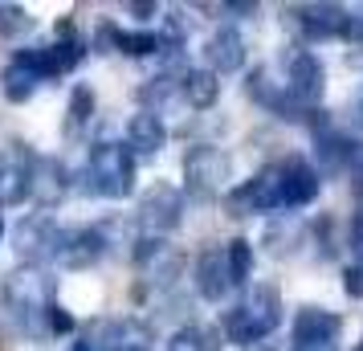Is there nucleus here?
Instances as JSON below:
<instances>
[{"mask_svg": "<svg viewBox=\"0 0 363 351\" xmlns=\"http://www.w3.org/2000/svg\"><path fill=\"white\" fill-rule=\"evenodd\" d=\"M286 62H290V82H286V90H290L298 102H306L311 111H318V102L327 94V69H323V62H318L311 50L290 53Z\"/></svg>", "mask_w": 363, "mask_h": 351, "instance_id": "9b49d317", "label": "nucleus"}, {"mask_svg": "<svg viewBox=\"0 0 363 351\" xmlns=\"http://www.w3.org/2000/svg\"><path fill=\"white\" fill-rule=\"evenodd\" d=\"M118 25H111V21H102L99 29H94V53H115L118 50Z\"/></svg>", "mask_w": 363, "mask_h": 351, "instance_id": "bb28decb", "label": "nucleus"}, {"mask_svg": "<svg viewBox=\"0 0 363 351\" xmlns=\"http://www.w3.org/2000/svg\"><path fill=\"white\" fill-rule=\"evenodd\" d=\"M127 13H131V17H139V21H147V17H155L160 9H155V4H127Z\"/></svg>", "mask_w": 363, "mask_h": 351, "instance_id": "2f4dec72", "label": "nucleus"}, {"mask_svg": "<svg viewBox=\"0 0 363 351\" xmlns=\"http://www.w3.org/2000/svg\"><path fill=\"white\" fill-rule=\"evenodd\" d=\"M343 290H347V299H363V266L359 262L343 269Z\"/></svg>", "mask_w": 363, "mask_h": 351, "instance_id": "cd10ccee", "label": "nucleus"}, {"mask_svg": "<svg viewBox=\"0 0 363 351\" xmlns=\"http://www.w3.org/2000/svg\"><path fill=\"white\" fill-rule=\"evenodd\" d=\"M253 351H278V347H253Z\"/></svg>", "mask_w": 363, "mask_h": 351, "instance_id": "e433bc0d", "label": "nucleus"}, {"mask_svg": "<svg viewBox=\"0 0 363 351\" xmlns=\"http://www.w3.org/2000/svg\"><path fill=\"white\" fill-rule=\"evenodd\" d=\"M41 82H45V78H41L33 66L17 62V57L0 69V94H4V102H13V106H25V102L37 94V86Z\"/></svg>", "mask_w": 363, "mask_h": 351, "instance_id": "f3484780", "label": "nucleus"}, {"mask_svg": "<svg viewBox=\"0 0 363 351\" xmlns=\"http://www.w3.org/2000/svg\"><path fill=\"white\" fill-rule=\"evenodd\" d=\"M69 351H99V347H94V343H90V339H86V335H82V339H78V343H74V347H69Z\"/></svg>", "mask_w": 363, "mask_h": 351, "instance_id": "72a5a7b5", "label": "nucleus"}, {"mask_svg": "<svg viewBox=\"0 0 363 351\" xmlns=\"http://www.w3.org/2000/svg\"><path fill=\"white\" fill-rule=\"evenodd\" d=\"M135 221L147 237H164L172 233L184 221V192L167 180H155V184L139 196V208H135Z\"/></svg>", "mask_w": 363, "mask_h": 351, "instance_id": "423d86ee", "label": "nucleus"}, {"mask_svg": "<svg viewBox=\"0 0 363 351\" xmlns=\"http://www.w3.org/2000/svg\"><path fill=\"white\" fill-rule=\"evenodd\" d=\"M33 13L25 9V4H0V37H9V41H17V37L33 33Z\"/></svg>", "mask_w": 363, "mask_h": 351, "instance_id": "5701e85b", "label": "nucleus"}, {"mask_svg": "<svg viewBox=\"0 0 363 351\" xmlns=\"http://www.w3.org/2000/svg\"><path fill=\"white\" fill-rule=\"evenodd\" d=\"M281 201V167L269 164L262 172H253L245 184L229 188V196H225V208H229V217H253V213H274Z\"/></svg>", "mask_w": 363, "mask_h": 351, "instance_id": "39448f33", "label": "nucleus"}, {"mask_svg": "<svg viewBox=\"0 0 363 351\" xmlns=\"http://www.w3.org/2000/svg\"><path fill=\"white\" fill-rule=\"evenodd\" d=\"M278 167H281V201L290 204V208H306V204L318 196L323 176L311 167L306 155H286Z\"/></svg>", "mask_w": 363, "mask_h": 351, "instance_id": "ddd939ff", "label": "nucleus"}, {"mask_svg": "<svg viewBox=\"0 0 363 351\" xmlns=\"http://www.w3.org/2000/svg\"><path fill=\"white\" fill-rule=\"evenodd\" d=\"M298 241H302V229H298L294 221H274L265 229V253L269 257H290V253H298Z\"/></svg>", "mask_w": 363, "mask_h": 351, "instance_id": "412c9836", "label": "nucleus"}, {"mask_svg": "<svg viewBox=\"0 0 363 351\" xmlns=\"http://www.w3.org/2000/svg\"><path fill=\"white\" fill-rule=\"evenodd\" d=\"M4 302L29 335H50L45 331V311L53 306V282L37 266H21L4 278Z\"/></svg>", "mask_w": 363, "mask_h": 351, "instance_id": "7ed1b4c3", "label": "nucleus"}, {"mask_svg": "<svg viewBox=\"0 0 363 351\" xmlns=\"http://www.w3.org/2000/svg\"><path fill=\"white\" fill-rule=\"evenodd\" d=\"M180 94L192 111H213L216 99H220V78H216L213 69H184Z\"/></svg>", "mask_w": 363, "mask_h": 351, "instance_id": "a211bd4d", "label": "nucleus"}, {"mask_svg": "<svg viewBox=\"0 0 363 351\" xmlns=\"http://www.w3.org/2000/svg\"><path fill=\"white\" fill-rule=\"evenodd\" d=\"M37 164L41 160H33L29 151L0 160V208H13L37 196Z\"/></svg>", "mask_w": 363, "mask_h": 351, "instance_id": "9d476101", "label": "nucleus"}, {"mask_svg": "<svg viewBox=\"0 0 363 351\" xmlns=\"http://www.w3.org/2000/svg\"><path fill=\"white\" fill-rule=\"evenodd\" d=\"M45 331L50 335H69L74 331V315H69L62 302H53L50 311H45Z\"/></svg>", "mask_w": 363, "mask_h": 351, "instance_id": "a878e982", "label": "nucleus"}, {"mask_svg": "<svg viewBox=\"0 0 363 351\" xmlns=\"http://www.w3.org/2000/svg\"><path fill=\"white\" fill-rule=\"evenodd\" d=\"M204 57H208V69L216 78L220 74H237L245 66V37L237 33L233 25H220L208 41H204Z\"/></svg>", "mask_w": 363, "mask_h": 351, "instance_id": "dca6fc26", "label": "nucleus"}, {"mask_svg": "<svg viewBox=\"0 0 363 351\" xmlns=\"http://www.w3.org/2000/svg\"><path fill=\"white\" fill-rule=\"evenodd\" d=\"M290 17L311 41L347 37V29H351V17H347L343 4H302V9H290Z\"/></svg>", "mask_w": 363, "mask_h": 351, "instance_id": "f8f14e48", "label": "nucleus"}, {"mask_svg": "<svg viewBox=\"0 0 363 351\" xmlns=\"http://www.w3.org/2000/svg\"><path fill=\"white\" fill-rule=\"evenodd\" d=\"M160 33H151V29H135V33H118V53H127V57H151V53H160Z\"/></svg>", "mask_w": 363, "mask_h": 351, "instance_id": "393cba45", "label": "nucleus"}, {"mask_svg": "<svg viewBox=\"0 0 363 351\" xmlns=\"http://www.w3.org/2000/svg\"><path fill=\"white\" fill-rule=\"evenodd\" d=\"M192 282H196V294L204 302H220L233 290V269H229V250L225 245H208L200 250L196 269H192Z\"/></svg>", "mask_w": 363, "mask_h": 351, "instance_id": "1a4fd4ad", "label": "nucleus"}, {"mask_svg": "<svg viewBox=\"0 0 363 351\" xmlns=\"http://www.w3.org/2000/svg\"><path fill=\"white\" fill-rule=\"evenodd\" d=\"M229 269H233V286H245L249 274H253V245H249L245 237H233L229 245Z\"/></svg>", "mask_w": 363, "mask_h": 351, "instance_id": "b1692460", "label": "nucleus"}, {"mask_svg": "<svg viewBox=\"0 0 363 351\" xmlns=\"http://www.w3.org/2000/svg\"><path fill=\"white\" fill-rule=\"evenodd\" d=\"M290 351H339L335 343H306V347H290Z\"/></svg>", "mask_w": 363, "mask_h": 351, "instance_id": "473e14b6", "label": "nucleus"}, {"mask_svg": "<svg viewBox=\"0 0 363 351\" xmlns=\"http://www.w3.org/2000/svg\"><path fill=\"white\" fill-rule=\"evenodd\" d=\"M94 118V90L86 82H78L74 90H69V106H66V131L69 135H78Z\"/></svg>", "mask_w": 363, "mask_h": 351, "instance_id": "4be33fe9", "label": "nucleus"}, {"mask_svg": "<svg viewBox=\"0 0 363 351\" xmlns=\"http://www.w3.org/2000/svg\"><path fill=\"white\" fill-rule=\"evenodd\" d=\"M343 115H347V127L363 135V90H359V94H355L351 102H347V111H343Z\"/></svg>", "mask_w": 363, "mask_h": 351, "instance_id": "c85d7f7f", "label": "nucleus"}, {"mask_svg": "<svg viewBox=\"0 0 363 351\" xmlns=\"http://www.w3.org/2000/svg\"><path fill=\"white\" fill-rule=\"evenodd\" d=\"M229 180H233V160L225 147L192 143L184 151V188H188V196H196V201L229 196Z\"/></svg>", "mask_w": 363, "mask_h": 351, "instance_id": "20e7f679", "label": "nucleus"}, {"mask_svg": "<svg viewBox=\"0 0 363 351\" xmlns=\"http://www.w3.org/2000/svg\"><path fill=\"white\" fill-rule=\"evenodd\" d=\"M86 192L106 201H127L135 192V155L123 143H94L86 155Z\"/></svg>", "mask_w": 363, "mask_h": 351, "instance_id": "f03ea898", "label": "nucleus"}, {"mask_svg": "<svg viewBox=\"0 0 363 351\" xmlns=\"http://www.w3.org/2000/svg\"><path fill=\"white\" fill-rule=\"evenodd\" d=\"M351 164H355V167L363 172V147H355V160H351Z\"/></svg>", "mask_w": 363, "mask_h": 351, "instance_id": "f704fd0d", "label": "nucleus"}, {"mask_svg": "<svg viewBox=\"0 0 363 351\" xmlns=\"http://www.w3.org/2000/svg\"><path fill=\"white\" fill-rule=\"evenodd\" d=\"M164 351H220V335L213 327H180V331L172 335L164 343Z\"/></svg>", "mask_w": 363, "mask_h": 351, "instance_id": "aec40b11", "label": "nucleus"}, {"mask_svg": "<svg viewBox=\"0 0 363 351\" xmlns=\"http://www.w3.org/2000/svg\"><path fill=\"white\" fill-rule=\"evenodd\" d=\"M0 241H4V217H0Z\"/></svg>", "mask_w": 363, "mask_h": 351, "instance_id": "c9c22d12", "label": "nucleus"}, {"mask_svg": "<svg viewBox=\"0 0 363 351\" xmlns=\"http://www.w3.org/2000/svg\"><path fill=\"white\" fill-rule=\"evenodd\" d=\"M57 241H62V225L50 217V213H29L13 229V250L25 266H41V262H53L57 257Z\"/></svg>", "mask_w": 363, "mask_h": 351, "instance_id": "0eeeda50", "label": "nucleus"}, {"mask_svg": "<svg viewBox=\"0 0 363 351\" xmlns=\"http://www.w3.org/2000/svg\"><path fill=\"white\" fill-rule=\"evenodd\" d=\"M127 147L135 160H155L167 147V127L155 111H139L127 118Z\"/></svg>", "mask_w": 363, "mask_h": 351, "instance_id": "2eb2a0df", "label": "nucleus"}, {"mask_svg": "<svg viewBox=\"0 0 363 351\" xmlns=\"http://www.w3.org/2000/svg\"><path fill=\"white\" fill-rule=\"evenodd\" d=\"M281 323V294L278 286H253L245 294V302H237V306H229L225 315H220V335L229 339V343H257V339H265L269 331H278Z\"/></svg>", "mask_w": 363, "mask_h": 351, "instance_id": "f257e3e1", "label": "nucleus"}, {"mask_svg": "<svg viewBox=\"0 0 363 351\" xmlns=\"http://www.w3.org/2000/svg\"><path fill=\"white\" fill-rule=\"evenodd\" d=\"M351 250L359 253V266H363V201L355 208V217H351Z\"/></svg>", "mask_w": 363, "mask_h": 351, "instance_id": "c756f323", "label": "nucleus"}, {"mask_svg": "<svg viewBox=\"0 0 363 351\" xmlns=\"http://www.w3.org/2000/svg\"><path fill=\"white\" fill-rule=\"evenodd\" d=\"M245 94H249L253 102H257V106H265V111L274 115V106L281 102V94H286V86H278V82H274V78H269V69H265V66H253V69H249V78H245Z\"/></svg>", "mask_w": 363, "mask_h": 351, "instance_id": "6ab92c4d", "label": "nucleus"}, {"mask_svg": "<svg viewBox=\"0 0 363 351\" xmlns=\"http://www.w3.org/2000/svg\"><path fill=\"white\" fill-rule=\"evenodd\" d=\"M106 229L99 225H78V229H62V241H57V266L62 269H90L102 262L106 253Z\"/></svg>", "mask_w": 363, "mask_h": 351, "instance_id": "6e6552de", "label": "nucleus"}, {"mask_svg": "<svg viewBox=\"0 0 363 351\" xmlns=\"http://www.w3.org/2000/svg\"><path fill=\"white\" fill-rule=\"evenodd\" d=\"M339 331H343V318L306 302V306H298L294 311L290 343H294V347H306V343H339Z\"/></svg>", "mask_w": 363, "mask_h": 351, "instance_id": "4468645a", "label": "nucleus"}, {"mask_svg": "<svg viewBox=\"0 0 363 351\" xmlns=\"http://www.w3.org/2000/svg\"><path fill=\"white\" fill-rule=\"evenodd\" d=\"M220 13H229V17H257V4H249V0H229V4H220Z\"/></svg>", "mask_w": 363, "mask_h": 351, "instance_id": "7c9ffc66", "label": "nucleus"}, {"mask_svg": "<svg viewBox=\"0 0 363 351\" xmlns=\"http://www.w3.org/2000/svg\"><path fill=\"white\" fill-rule=\"evenodd\" d=\"M355 351H363V343H359V347H355Z\"/></svg>", "mask_w": 363, "mask_h": 351, "instance_id": "4c0bfd02", "label": "nucleus"}]
</instances>
